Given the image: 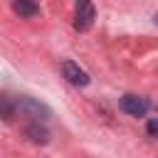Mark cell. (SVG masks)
Instances as JSON below:
<instances>
[{
    "mask_svg": "<svg viewBox=\"0 0 158 158\" xmlns=\"http://www.w3.org/2000/svg\"><path fill=\"white\" fill-rule=\"evenodd\" d=\"M148 106H151V104H148V99H143V96H138V94H123V96L118 99V109H121L123 114L133 116V118L146 116Z\"/></svg>",
    "mask_w": 158,
    "mask_h": 158,
    "instance_id": "obj_1",
    "label": "cell"
},
{
    "mask_svg": "<svg viewBox=\"0 0 158 158\" xmlns=\"http://www.w3.org/2000/svg\"><path fill=\"white\" fill-rule=\"evenodd\" d=\"M17 111H20L22 116H27V118H35L37 123L49 116V109H47L44 104H40V101L30 99V96H20V99H17Z\"/></svg>",
    "mask_w": 158,
    "mask_h": 158,
    "instance_id": "obj_2",
    "label": "cell"
},
{
    "mask_svg": "<svg viewBox=\"0 0 158 158\" xmlns=\"http://www.w3.org/2000/svg\"><path fill=\"white\" fill-rule=\"evenodd\" d=\"M62 72H64V79L69 81V84H74V86H86L89 84V74L79 67V64H74V62H64L62 64Z\"/></svg>",
    "mask_w": 158,
    "mask_h": 158,
    "instance_id": "obj_3",
    "label": "cell"
},
{
    "mask_svg": "<svg viewBox=\"0 0 158 158\" xmlns=\"http://www.w3.org/2000/svg\"><path fill=\"white\" fill-rule=\"evenodd\" d=\"M94 15H96V10H94L91 2H79L77 17H74V27H77L79 32H86V30L91 27V22H94Z\"/></svg>",
    "mask_w": 158,
    "mask_h": 158,
    "instance_id": "obj_4",
    "label": "cell"
},
{
    "mask_svg": "<svg viewBox=\"0 0 158 158\" xmlns=\"http://www.w3.org/2000/svg\"><path fill=\"white\" fill-rule=\"evenodd\" d=\"M12 10H15L17 15H25V17H32V15L40 12V7H37L35 2H30V0H15V2H12Z\"/></svg>",
    "mask_w": 158,
    "mask_h": 158,
    "instance_id": "obj_5",
    "label": "cell"
},
{
    "mask_svg": "<svg viewBox=\"0 0 158 158\" xmlns=\"http://www.w3.org/2000/svg\"><path fill=\"white\" fill-rule=\"evenodd\" d=\"M25 133H27V136H30V138H32L35 143H47V136H49V133H47L44 128H40L37 123L27 126V131H25Z\"/></svg>",
    "mask_w": 158,
    "mask_h": 158,
    "instance_id": "obj_6",
    "label": "cell"
},
{
    "mask_svg": "<svg viewBox=\"0 0 158 158\" xmlns=\"http://www.w3.org/2000/svg\"><path fill=\"white\" fill-rule=\"evenodd\" d=\"M146 131H148V136H151V138H156V141H158V118H148Z\"/></svg>",
    "mask_w": 158,
    "mask_h": 158,
    "instance_id": "obj_7",
    "label": "cell"
},
{
    "mask_svg": "<svg viewBox=\"0 0 158 158\" xmlns=\"http://www.w3.org/2000/svg\"><path fill=\"white\" fill-rule=\"evenodd\" d=\"M153 22H156V25H158V12H156V17H153Z\"/></svg>",
    "mask_w": 158,
    "mask_h": 158,
    "instance_id": "obj_8",
    "label": "cell"
}]
</instances>
